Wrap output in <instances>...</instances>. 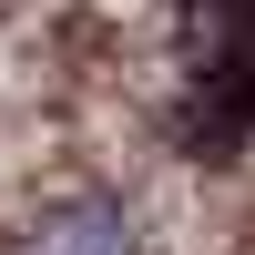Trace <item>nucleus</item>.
I'll return each instance as SVG.
<instances>
[{
	"label": "nucleus",
	"mask_w": 255,
	"mask_h": 255,
	"mask_svg": "<svg viewBox=\"0 0 255 255\" xmlns=\"http://www.w3.org/2000/svg\"><path fill=\"white\" fill-rule=\"evenodd\" d=\"M174 133L194 143V153H225V143L255 133V0H204L194 10Z\"/></svg>",
	"instance_id": "nucleus-1"
},
{
	"label": "nucleus",
	"mask_w": 255,
	"mask_h": 255,
	"mask_svg": "<svg viewBox=\"0 0 255 255\" xmlns=\"http://www.w3.org/2000/svg\"><path fill=\"white\" fill-rule=\"evenodd\" d=\"M20 255H153L143 245V225L123 215V204H61V215H41Z\"/></svg>",
	"instance_id": "nucleus-2"
}]
</instances>
